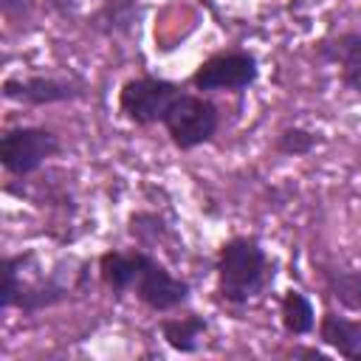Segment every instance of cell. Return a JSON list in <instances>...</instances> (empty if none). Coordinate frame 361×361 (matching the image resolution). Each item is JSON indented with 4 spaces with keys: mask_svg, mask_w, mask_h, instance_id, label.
<instances>
[{
    "mask_svg": "<svg viewBox=\"0 0 361 361\" xmlns=\"http://www.w3.org/2000/svg\"><path fill=\"white\" fill-rule=\"evenodd\" d=\"M99 271L113 293L133 290L158 313H166L189 299V285L172 276L155 257L144 251H107L99 259Z\"/></svg>",
    "mask_w": 361,
    "mask_h": 361,
    "instance_id": "obj_1",
    "label": "cell"
},
{
    "mask_svg": "<svg viewBox=\"0 0 361 361\" xmlns=\"http://www.w3.org/2000/svg\"><path fill=\"white\" fill-rule=\"evenodd\" d=\"M265 251L254 237H231L217 254V293L231 305H245L265 285Z\"/></svg>",
    "mask_w": 361,
    "mask_h": 361,
    "instance_id": "obj_2",
    "label": "cell"
},
{
    "mask_svg": "<svg viewBox=\"0 0 361 361\" xmlns=\"http://www.w3.org/2000/svg\"><path fill=\"white\" fill-rule=\"evenodd\" d=\"M217 107L209 99L180 90L164 118V127L178 149H195L212 141V135L217 133Z\"/></svg>",
    "mask_w": 361,
    "mask_h": 361,
    "instance_id": "obj_3",
    "label": "cell"
},
{
    "mask_svg": "<svg viewBox=\"0 0 361 361\" xmlns=\"http://www.w3.org/2000/svg\"><path fill=\"white\" fill-rule=\"evenodd\" d=\"M180 87L175 82L166 79H155V76H138L124 82L121 93H118V110L127 121L133 124H164L172 102L178 99Z\"/></svg>",
    "mask_w": 361,
    "mask_h": 361,
    "instance_id": "obj_4",
    "label": "cell"
},
{
    "mask_svg": "<svg viewBox=\"0 0 361 361\" xmlns=\"http://www.w3.org/2000/svg\"><path fill=\"white\" fill-rule=\"evenodd\" d=\"M59 138L45 127H17L0 141V161L11 175H31L51 155H56Z\"/></svg>",
    "mask_w": 361,
    "mask_h": 361,
    "instance_id": "obj_5",
    "label": "cell"
},
{
    "mask_svg": "<svg viewBox=\"0 0 361 361\" xmlns=\"http://www.w3.org/2000/svg\"><path fill=\"white\" fill-rule=\"evenodd\" d=\"M259 76L257 59L248 51H220L197 65L192 85L197 90H245Z\"/></svg>",
    "mask_w": 361,
    "mask_h": 361,
    "instance_id": "obj_6",
    "label": "cell"
},
{
    "mask_svg": "<svg viewBox=\"0 0 361 361\" xmlns=\"http://www.w3.org/2000/svg\"><path fill=\"white\" fill-rule=\"evenodd\" d=\"M3 96L25 104H54L82 96V85L56 76H11L3 82Z\"/></svg>",
    "mask_w": 361,
    "mask_h": 361,
    "instance_id": "obj_7",
    "label": "cell"
},
{
    "mask_svg": "<svg viewBox=\"0 0 361 361\" xmlns=\"http://www.w3.org/2000/svg\"><path fill=\"white\" fill-rule=\"evenodd\" d=\"M319 338L350 361H361V322L338 313H324L319 324Z\"/></svg>",
    "mask_w": 361,
    "mask_h": 361,
    "instance_id": "obj_8",
    "label": "cell"
},
{
    "mask_svg": "<svg viewBox=\"0 0 361 361\" xmlns=\"http://www.w3.org/2000/svg\"><path fill=\"white\" fill-rule=\"evenodd\" d=\"M158 327H161L164 341L172 350H178V353H195L197 350V341H200V336L206 333L209 324H206L203 316L189 313V316H166V319L158 322Z\"/></svg>",
    "mask_w": 361,
    "mask_h": 361,
    "instance_id": "obj_9",
    "label": "cell"
},
{
    "mask_svg": "<svg viewBox=\"0 0 361 361\" xmlns=\"http://www.w3.org/2000/svg\"><path fill=\"white\" fill-rule=\"evenodd\" d=\"M316 56L322 62L338 65V71L353 68L361 62V34L358 31H341V34L324 37L316 42Z\"/></svg>",
    "mask_w": 361,
    "mask_h": 361,
    "instance_id": "obj_10",
    "label": "cell"
},
{
    "mask_svg": "<svg viewBox=\"0 0 361 361\" xmlns=\"http://www.w3.org/2000/svg\"><path fill=\"white\" fill-rule=\"evenodd\" d=\"M313 322H316V313H313V305L310 299L302 293V290H285L282 296V324L290 336H307L313 330Z\"/></svg>",
    "mask_w": 361,
    "mask_h": 361,
    "instance_id": "obj_11",
    "label": "cell"
},
{
    "mask_svg": "<svg viewBox=\"0 0 361 361\" xmlns=\"http://www.w3.org/2000/svg\"><path fill=\"white\" fill-rule=\"evenodd\" d=\"M327 288L347 310H361V271H327Z\"/></svg>",
    "mask_w": 361,
    "mask_h": 361,
    "instance_id": "obj_12",
    "label": "cell"
},
{
    "mask_svg": "<svg viewBox=\"0 0 361 361\" xmlns=\"http://www.w3.org/2000/svg\"><path fill=\"white\" fill-rule=\"evenodd\" d=\"M319 144V135L305 130V127H285L276 141H274V149L282 152V155H307L313 152V147Z\"/></svg>",
    "mask_w": 361,
    "mask_h": 361,
    "instance_id": "obj_13",
    "label": "cell"
},
{
    "mask_svg": "<svg viewBox=\"0 0 361 361\" xmlns=\"http://www.w3.org/2000/svg\"><path fill=\"white\" fill-rule=\"evenodd\" d=\"M338 73H341V82H344L353 93L361 96V62L353 65V68H344V71H338Z\"/></svg>",
    "mask_w": 361,
    "mask_h": 361,
    "instance_id": "obj_14",
    "label": "cell"
},
{
    "mask_svg": "<svg viewBox=\"0 0 361 361\" xmlns=\"http://www.w3.org/2000/svg\"><path fill=\"white\" fill-rule=\"evenodd\" d=\"M293 355H307V358L324 361V353H319V350H313V347H299V350H293Z\"/></svg>",
    "mask_w": 361,
    "mask_h": 361,
    "instance_id": "obj_15",
    "label": "cell"
},
{
    "mask_svg": "<svg viewBox=\"0 0 361 361\" xmlns=\"http://www.w3.org/2000/svg\"><path fill=\"white\" fill-rule=\"evenodd\" d=\"M8 3H14V0H8Z\"/></svg>",
    "mask_w": 361,
    "mask_h": 361,
    "instance_id": "obj_16",
    "label": "cell"
}]
</instances>
